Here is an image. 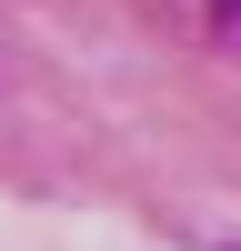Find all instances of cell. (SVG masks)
I'll return each instance as SVG.
<instances>
[{
  "label": "cell",
  "mask_w": 241,
  "mask_h": 251,
  "mask_svg": "<svg viewBox=\"0 0 241 251\" xmlns=\"http://www.w3.org/2000/svg\"><path fill=\"white\" fill-rule=\"evenodd\" d=\"M211 10H221V40H241V0H211Z\"/></svg>",
  "instance_id": "1"
},
{
  "label": "cell",
  "mask_w": 241,
  "mask_h": 251,
  "mask_svg": "<svg viewBox=\"0 0 241 251\" xmlns=\"http://www.w3.org/2000/svg\"><path fill=\"white\" fill-rule=\"evenodd\" d=\"M231 251H241V241H231Z\"/></svg>",
  "instance_id": "2"
}]
</instances>
